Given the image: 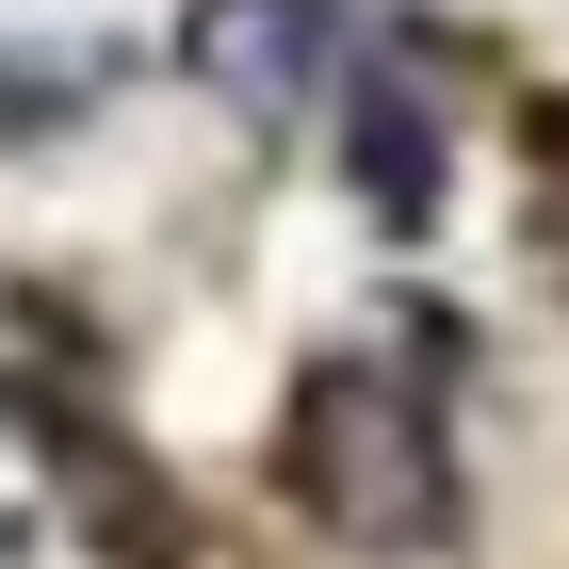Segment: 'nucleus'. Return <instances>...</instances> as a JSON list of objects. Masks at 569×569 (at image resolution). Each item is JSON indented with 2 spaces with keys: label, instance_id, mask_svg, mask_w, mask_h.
Returning <instances> with one entry per match:
<instances>
[{
  "label": "nucleus",
  "instance_id": "nucleus-1",
  "mask_svg": "<svg viewBox=\"0 0 569 569\" xmlns=\"http://www.w3.org/2000/svg\"><path fill=\"white\" fill-rule=\"evenodd\" d=\"M277 472L326 537L391 553V537H456V439H439L423 375H375V358H309L293 407H277Z\"/></svg>",
  "mask_w": 569,
  "mask_h": 569
},
{
  "label": "nucleus",
  "instance_id": "nucleus-2",
  "mask_svg": "<svg viewBox=\"0 0 569 569\" xmlns=\"http://www.w3.org/2000/svg\"><path fill=\"white\" fill-rule=\"evenodd\" d=\"M179 66L228 98V114H309V98H342V0H196L179 17Z\"/></svg>",
  "mask_w": 569,
  "mask_h": 569
},
{
  "label": "nucleus",
  "instance_id": "nucleus-3",
  "mask_svg": "<svg viewBox=\"0 0 569 569\" xmlns=\"http://www.w3.org/2000/svg\"><path fill=\"white\" fill-rule=\"evenodd\" d=\"M33 439L66 456V488H82V537H98V553H179V488L147 472V456H114V439L66 423V407H33Z\"/></svg>",
  "mask_w": 569,
  "mask_h": 569
},
{
  "label": "nucleus",
  "instance_id": "nucleus-4",
  "mask_svg": "<svg viewBox=\"0 0 569 569\" xmlns=\"http://www.w3.org/2000/svg\"><path fill=\"white\" fill-rule=\"evenodd\" d=\"M342 114H358L342 163H358V196H375V228H423V212H439V114H423L407 82H358Z\"/></svg>",
  "mask_w": 569,
  "mask_h": 569
},
{
  "label": "nucleus",
  "instance_id": "nucleus-5",
  "mask_svg": "<svg viewBox=\"0 0 569 569\" xmlns=\"http://www.w3.org/2000/svg\"><path fill=\"white\" fill-rule=\"evenodd\" d=\"M82 98H98V66H66V49H0V147H49Z\"/></svg>",
  "mask_w": 569,
  "mask_h": 569
},
{
  "label": "nucleus",
  "instance_id": "nucleus-6",
  "mask_svg": "<svg viewBox=\"0 0 569 569\" xmlns=\"http://www.w3.org/2000/svg\"><path fill=\"white\" fill-rule=\"evenodd\" d=\"M521 147H537V244H553V277H569V98L521 114Z\"/></svg>",
  "mask_w": 569,
  "mask_h": 569
}]
</instances>
